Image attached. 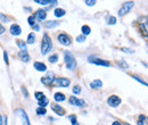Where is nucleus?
<instances>
[{"mask_svg":"<svg viewBox=\"0 0 148 125\" xmlns=\"http://www.w3.org/2000/svg\"><path fill=\"white\" fill-rule=\"evenodd\" d=\"M53 40L51 38L48 36L47 33H45L42 36V40H41V43H40V50H41V55L42 56H46L48 55L51 49H53Z\"/></svg>","mask_w":148,"mask_h":125,"instance_id":"nucleus-1","label":"nucleus"},{"mask_svg":"<svg viewBox=\"0 0 148 125\" xmlns=\"http://www.w3.org/2000/svg\"><path fill=\"white\" fill-rule=\"evenodd\" d=\"M64 65H65V67L69 71L76 70V66H77L75 57L70 51H67V50H64Z\"/></svg>","mask_w":148,"mask_h":125,"instance_id":"nucleus-2","label":"nucleus"},{"mask_svg":"<svg viewBox=\"0 0 148 125\" xmlns=\"http://www.w3.org/2000/svg\"><path fill=\"white\" fill-rule=\"evenodd\" d=\"M133 7H134V1H132V0H128V1L123 2L122 6H121V8H120L119 12H117V15H119V16H124V15H127L128 13H130V12L133 9Z\"/></svg>","mask_w":148,"mask_h":125,"instance_id":"nucleus-3","label":"nucleus"},{"mask_svg":"<svg viewBox=\"0 0 148 125\" xmlns=\"http://www.w3.org/2000/svg\"><path fill=\"white\" fill-rule=\"evenodd\" d=\"M88 61L92 65H96V66H103V67H110L111 66V63L108 60H105V59L96 57V56H89Z\"/></svg>","mask_w":148,"mask_h":125,"instance_id":"nucleus-4","label":"nucleus"},{"mask_svg":"<svg viewBox=\"0 0 148 125\" xmlns=\"http://www.w3.org/2000/svg\"><path fill=\"white\" fill-rule=\"evenodd\" d=\"M57 41H58L59 44H62L64 47H70L72 44V38H71V36H69L67 33H64V32L57 34Z\"/></svg>","mask_w":148,"mask_h":125,"instance_id":"nucleus-5","label":"nucleus"},{"mask_svg":"<svg viewBox=\"0 0 148 125\" xmlns=\"http://www.w3.org/2000/svg\"><path fill=\"white\" fill-rule=\"evenodd\" d=\"M54 81H55V74L54 72H47L46 75H43L40 80V82L46 85V87H51L54 84Z\"/></svg>","mask_w":148,"mask_h":125,"instance_id":"nucleus-6","label":"nucleus"},{"mask_svg":"<svg viewBox=\"0 0 148 125\" xmlns=\"http://www.w3.org/2000/svg\"><path fill=\"white\" fill-rule=\"evenodd\" d=\"M69 104L71 106L74 107H80V108H84L87 106V101L84 99H81V98H77L75 96H70L69 98Z\"/></svg>","mask_w":148,"mask_h":125,"instance_id":"nucleus-7","label":"nucleus"},{"mask_svg":"<svg viewBox=\"0 0 148 125\" xmlns=\"http://www.w3.org/2000/svg\"><path fill=\"white\" fill-rule=\"evenodd\" d=\"M106 102H107V105H108L110 107L117 108L122 104V99H121L119 96H116V94H112V96H110V97L107 98Z\"/></svg>","mask_w":148,"mask_h":125,"instance_id":"nucleus-8","label":"nucleus"},{"mask_svg":"<svg viewBox=\"0 0 148 125\" xmlns=\"http://www.w3.org/2000/svg\"><path fill=\"white\" fill-rule=\"evenodd\" d=\"M147 26H148V18H147V16H144V17L140 18V20H139V23H138V29H139L140 33L145 36V38H147V36H148Z\"/></svg>","mask_w":148,"mask_h":125,"instance_id":"nucleus-9","label":"nucleus"},{"mask_svg":"<svg viewBox=\"0 0 148 125\" xmlns=\"http://www.w3.org/2000/svg\"><path fill=\"white\" fill-rule=\"evenodd\" d=\"M15 114L18 115V117L22 120L23 125H31L30 118H29V115H27V113H26L23 108H17V109H15Z\"/></svg>","mask_w":148,"mask_h":125,"instance_id":"nucleus-10","label":"nucleus"},{"mask_svg":"<svg viewBox=\"0 0 148 125\" xmlns=\"http://www.w3.org/2000/svg\"><path fill=\"white\" fill-rule=\"evenodd\" d=\"M58 88H69L71 85V80L67 77H55L54 84Z\"/></svg>","mask_w":148,"mask_h":125,"instance_id":"nucleus-11","label":"nucleus"},{"mask_svg":"<svg viewBox=\"0 0 148 125\" xmlns=\"http://www.w3.org/2000/svg\"><path fill=\"white\" fill-rule=\"evenodd\" d=\"M33 16H34L37 22H45L47 19V10L42 9V8H39L33 13Z\"/></svg>","mask_w":148,"mask_h":125,"instance_id":"nucleus-12","label":"nucleus"},{"mask_svg":"<svg viewBox=\"0 0 148 125\" xmlns=\"http://www.w3.org/2000/svg\"><path fill=\"white\" fill-rule=\"evenodd\" d=\"M50 108H51V110L55 113L57 116H64L66 114V110L62 107V106H59L58 104H51Z\"/></svg>","mask_w":148,"mask_h":125,"instance_id":"nucleus-13","label":"nucleus"},{"mask_svg":"<svg viewBox=\"0 0 148 125\" xmlns=\"http://www.w3.org/2000/svg\"><path fill=\"white\" fill-rule=\"evenodd\" d=\"M9 32H10V34H12L13 36H18L22 34V27L19 26L18 24L14 23V24L10 25V27H9Z\"/></svg>","mask_w":148,"mask_h":125,"instance_id":"nucleus-14","label":"nucleus"},{"mask_svg":"<svg viewBox=\"0 0 148 125\" xmlns=\"http://www.w3.org/2000/svg\"><path fill=\"white\" fill-rule=\"evenodd\" d=\"M33 67H34L36 71L40 72V73H46L47 70H48V68H47V65H46L45 63H42V61H39V60L33 63Z\"/></svg>","mask_w":148,"mask_h":125,"instance_id":"nucleus-15","label":"nucleus"},{"mask_svg":"<svg viewBox=\"0 0 148 125\" xmlns=\"http://www.w3.org/2000/svg\"><path fill=\"white\" fill-rule=\"evenodd\" d=\"M54 100H55L56 104H60V102H64L66 100V96L63 93V92H55L54 93Z\"/></svg>","mask_w":148,"mask_h":125,"instance_id":"nucleus-16","label":"nucleus"},{"mask_svg":"<svg viewBox=\"0 0 148 125\" xmlns=\"http://www.w3.org/2000/svg\"><path fill=\"white\" fill-rule=\"evenodd\" d=\"M17 57L19 58V60H22L24 63H29L31 60V56L27 51H19L17 54Z\"/></svg>","mask_w":148,"mask_h":125,"instance_id":"nucleus-17","label":"nucleus"},{"mask_svg":"<svg viewBox=\"0 0 148 125\" xmlns=\"http://www.w3.org/2000/svg\"><path fill=\"white\" fill-rule=\"evenodd\" d=\"M89 87H90L92 90L100 89V88H103V81L99 80V79H95V80H92V81L90 82Z\"/></svg>","mask_w":148,"mask_h":125,"instance_id":"nucleus-18","label":"nucleus"},{"mask_svg":"<svg viewBox=\"0 0 148 125\" xmlns=\"http://www.w3.org/2000/svg\"><path fill=\"white\" fill-rule=\"evenodd\" d=\"M59 25V22L57 19H51V20H45L43 26L46 29H55Z\"/></svg>","mask_w":148,"mask_h":125,"instance_id":"nucleus-19","label":"nucleus"},{"mask_svg":"<svg viewBox=\"0 0 148 125\" xmlns=\"http://www.w3.org/2000/svg\"><path fill=\"white\" fill-rule=\"evenodd\" d=\"M54 15L56 18H63L66 15V10L64 8H60V7H57L54 9Z\"/></svg>","mask_w":148,"mask_h":125,"instance_id":"nucleus-20","label":"nucleus"},{"mask_svg":"<svg viewBox=\"0 0 148 125\" xmlns=\"http://www.w3.org/2000/svg\"><path fill=\"white\" fill-rule=\"evenodd\" d=\"M16 46L18 47L19 51H27V44L23 40H17L16 41Z\"/></svg>","mask_w":148,"mask_h":125,"instance_id":"nucleus-21","label":"nucleus"},{"mask_svg":"<svg viewBox=\"0 0 148 125\" xmlns=\"http://www.w3.org/2000/svg\"><path fill=\"white\" fill-rule=\"evenodd\" d=\"M146 123H147L146 115H144V114L138 115V117H137V125H146Z\"/></svg>","mask_w":148,"mask_h":125,"instance_id":"nucleus-22","label":"nucleus"},{"mask_svg":"<svg viewBox=\"0 0 148 125\" xmlns=\"http://www.w3.org/2000/svg\"><path fill=\"white\" fill-rule=\"evenodd\" d=\"M91 33V27L89 26V25H82L81 26V34L82 36H89Z\"/></svg>","mask_w":148,"mask_h":125,"instance_id":"nucleus-23","label":"nucleus"},{"mask_svg":"<svg viewBox=\"0 0 148 125\" xmlns=\"http://www.w3.org/2000/svg\"><path fill=\"white\" fill-rule=\"evenodd\" d=\"M36 33L34 32H31V33H29L27 34V39H26V44H34V42H36Z\"/></svg>","mask_w":148,"mask_h":125,"instance_id":"nucleus-24","label":"nucleus"},{"mask_svg":"<svg viewBox=\"0 0 148 125\" xmlns=\"http://www.w3.org/2000/svg\"><path fill=\"white\" fill-rule=\"evenodd\" d=\"M49 105V99L47 98V97H45V98H42L41 100H39L38 101V107H45L46 106H48Z\"/></svg>","mask_w":148,"mask_h":125,"instance_id":"nucleus-25","label":"nucleus"},{"mask_svg":"<svg viewBox=\"0 0 148 125\" xmlns=\"http://www.w3.org/2000/svg\"><path fill=\"white\" fill-rule=\"evenodd\" d=\"M117 66L120 68H122V70H129V64L125 60H123V59H121V60L117 61Z\"/></svg>","mask_w":148,"mask_h":125,"instance_id":"nucleus-26","label":"nucleus"},{"mask_svg":"<svg viewBox=\"0 0 148 125\" xmlns=\"http://www.w3.org/2000/svg\"><path fill=\"white\" fill-rule=\"evenodd\" d=\"M36 114L38 116H45V115H47V109L45 107H37Z\"/></svg>","mask_w":148,"mask_h":125,"instance_id":"nucleus-27","label":"nucleus"},{"mask_svg":"<svg viewBox=\"0 0 148 125\" xmlns=\"http://www.w3.org/2000/svg\"><path fill=\"white\" fill-rule=\"evenodd\" d=\"M67 118H69V121L71 122V124L72 125H79V122H77V116H76V115H74V114L69 115V116H67Z\"/></svg>","mask_w":148,"mask_h":125,"instance_id":"nucleus-28","label":"nucleus"},{"mask_svg":"<svg viewBox=\"0 0 148 125\" xmlns=\"http://www.w3.org/2000/svg\"><path fill=\"white\" fill-rule=\"evenodd\" d=\"M130 76H131V77H132V79H133L134 81H137V82H139L140 84H143L144 87H147V82H145L144 80H141V79H140L139 76H137V75H133V74H131Z\"/></svg>","mask_w":148,"mask_h":125,"instance_id":"nucleus-29","label":"nucleus"},{"mask_svg":"<svg viewBox=\"0 0 148 125\" xmlns=\"http://www.w3.org/2000/svg\"><path fill=\"white\" fill-rule=\"evenodd\" d=\"M116 22H117V19L115 16H113V15H110L107 19H106V23L108 24V25H115L116 24Z\"/></svg>","mask_w":148,"mask_h":125,"instance_id":"nucleus-30","label":"nucleus"},{"mask_svg":"<svg viewBox=\"0 0 148 125\" xmlns=\"http://www.w3.org/2000/svg\"><path fill=\"white\" fill-rule=\"evenodd\" d=\"M58 58H59L58 54H53L51 56H49L48 60H49V63H50V64H56V63L58 61Z\"/></svg>","mask_w":148,"mask_h":125,"instance_id":"nucleus-31","label":"nucleus"},{"mask_svg":"<svg viewBox=\"0 0 148 125\" xmlns=\"http://www.w3.org/2000/svg\"><path fill=\"white\" fill-rule=\"evenodd\" d=\"M45 97H46V94H45L43 92H41V91H36V92H34V98H36L37 101L41 100V99L45 98Z\"/></svg>","mask_w":148,"mask_h":125,"instance_id":"nucleus-32","label":"nucleus"},{"mask_svg":"<svg viewBox=\"0 0 148 125\" xmlns=\"http://www.w3.org/2000/svg\"><path fill=\"white\" fill-rule=\"evenodd\" d=\"M36 3L40 5V6H48L50 5V0H33Z\"/></svg>","mask_w":148,"mask_h":125,"instance_id":"nucleus-33","label":"nucleus"},{"mask_svg":"<svg viewBox=\"0 0 148 125\" xmlns=\"http://www.w3.org/2000/svg\"><path fill=\"white\" fill-rule=\"evenodd\" d=\"M81 91H82V89H81V87L80 85H74L73 88H72V92H73V96H75V94H80L81 93Z\"/></svg>","mask_w":148,"mask_h":125,"instance_id":"nucleus-34","label":"nucleus"},{"mask_svg":"<svg viewBox=\"0 0 148 125\" xmlns=\"http://www.w3.org/2000/svg\"><path fill=\"white\" fill-rule=\"evenodd\" d=\"M36 23H37V20H36V18H34L33 15H30V16L27 17V24H29L30 26H33Z\"/></svg>","mask_w":148,"mask_h":125,"instance_id":"nucleus-35","label":"nucleus"},{"mask_svg":"<svg viewBox=\"0 0 148 125\" xmlns=\"http://www.w3.org/2000/svg\"><path fill=\"white\" fill-rule=\"evenodd\" d=\"M0 20H1L2 23H8V22H9V17H8L7 15L0 13Z\"/></svg>","mask_w":148,"mask_h":125,"instance_id":"nucleus-36","label":"nucleus"},{"mask_svg":"<svg viewBox=\"0 0 148 125\" xmlns=\"http://www.w3.org/2000/svg\"><path fill=\"white\" fill-rule=\"evenodd\" d=\"M2 56H3V61H5V64L8 66L9 65V58H8V53L5 50L3 53H2Z\"/></svg>","mask_w":148,"mask_h":125,"instance_id":"nucleus-37","label":"nucleus"},{"mask_svg":"<svg viewBox=\"0 0 148 125\" xmlns=\"http://www.w3.org/2000/svg\"><path fill=\"white\" fill-rule=\"evenodd\" d=\"M86 38H87V36L80 34V36H77L76 38H75V41H76V42H79V43H82V42H84V41H86Z\"/></svg>","mask_w":148,"mask_h":125,"instance_id":"nucleus-38","label":"nucleus"},{"mask_svg":"<svg viewBox=\"0 0 148 125\" xmlns=\"http://www.w3.org/2000/svg\"><path fill=\"white\" fill-rule=\"evenodd\" d=\"M84 3H86L88 7H93V6L97 3V0H84Z\"/></svg>","mask_w":148,"mask_h":125,"instance_id":"nucleus-39","label":"nucleus"},{"mask_svg":"<svg viewBox=\"0 0 148 125\" xmlns=\"http://www.w3.org/2000/svg\"><path fill=\"white\" fill-rule=\"evenodd\" d=\"M21 91H22V93H23V96H24V98H29V92H27V90H26V88L23 85L22 88H21Z\"/></svg>","mask_w":148,"mask_h":125,"instance_id":"nucleus-40","label":"nucleus"},{"mask_svg":"<svg viewBox=\"0 0 148 125\" xmlns=\"http://www.w3.org/2000/svg\"><path fill=\"white\" fill-rule=\"evenodd\" d=\"M121 51L122 53H125V54H133L134 51L132 50V49H130V48H121Z\"/></svg>","mask_w":148,"mask_h":125,"instance_id":"nucleus-41","label":"nucleus"},{"mask_svg":"<svg viewBox=\"0 0 148 125\" xmlns=\"http://www.w3.org/2000/svg\"><path fill=\"white\" fill-rule=\"evenodd\" d=\"M31 27H32L33 32H39V31H40V24H39L38 22L34 24V25H33V26H31Z\"/></svg>","mask_w":148,"mask_h":125,"instance_id":"nucleus-42","label":"nucleus"},{"mask_svg":"<svg viewBox=\"0 0 148 125\" xmlns=\"http://www.w3.org/2000/svg\"><path fill=\"white\" fill-rule=\"evenodd\" d=\"M5 32H6V27L0 23V36H1V34H3Z\"/></svg>","mask_w":148,"mask_h":125,"instance_id":"nucleus-43","label":"nucleus"},{"mask_svg":"<svg viewBox=\"0 0 148 125\" xmlns=\"http://www.w3.org/2000/svg\"><path fill=\"white\" fill-rule=\"evenodd\" d=\"M3 125H8V117H3Z\"/></svg>","mask_w":148,"mask_h":125,"instance_id":"nucleus-44","label":"nucleus"},{"mask_svg":"<svg viewBox=\"0 0 148 125\" xmlns=\"http://www.w3.org/2000/svg\"><path fill=\"white\" fill-rule=\"evenodd\" d=\"M112 125H122V123H121L120 121H114V122L112 123Z\"/></svg>","mask_w":148,"mask_h":125,"instance_id":"nucleus-45","label":"nucleus"},{"mask_svg":"<svg viewBox=\"0 0 148 125\" xmlns=\"http://www.w3.org/2000/svg\"><path fill=\"white\" fill-rule=\"evenodd\" d=\"M0 125H3V117H2V115H0Z\"/></svg>","mask_w":148,"mask_h":125,"instance_id":"nucleus-46","label":"nucleus"},{"mask_svg":"<svg viewBox=\"0 0 148 125\" xmlns=\"http://www.w3.org/2000/svg\"><path fill=\"white\" fill-rule=\"evenodd\" d=\"M24 10H25V12H31L32 9H31L30 7H24Z\"/></svg>","mask_w":148,"mask_h":125,"instance_id":"nucleus-47","label":"nucleus"},{"mask_svg":"<svg viewBox=\"0 0 148 125\" xmlns=\"http://www.w3.org/2000/svg\"><path fill=\"white\" fill-rule=\"evenodd\" d=\"M122 125H131V124H129V123H127V122H124V123H122Z\"/></svg>","mask_w":148,"mask_h":125,"instance_id":"nucleus-48","label":"nucleus"}]
</instances>
